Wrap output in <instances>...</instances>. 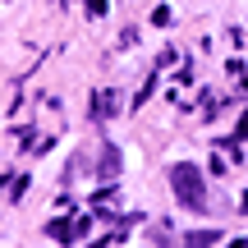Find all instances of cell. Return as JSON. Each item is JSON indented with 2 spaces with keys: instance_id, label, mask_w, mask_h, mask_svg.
<instances>
[{
  "instance_id": "cell-3",
  "label": "cell",
  "mask_w": 248,
  "mask_h": 248,
  "mask_svg": "<svg viewBox=\"0 0 248 248\" xmlns=\"http://www.w3.org/2000/svg\"><path fill=\"white\" fill-rule=\"evenodd\" d=\"M106 115H115V97H110V92H101V97L92 101V120H106Z\"/></svg>"
},
{
  "instance_id": "cell-4",
  "label": "cell",
  "mask_w": 248,
  "mask_h": 248,
  "mask_svg": "<svg viewBox=\"0 0 248 248\" xmlns=\"http://www.w3.org/2000/svg\"><path fill=\"white\" fill-rule=\"evenodd\" d=\"M216 239H221V230H193L188 234V244H216Z\"/></svg>"
},
{
  "instance_id": "cell-1",
  "label": "cell",
  "mask_w": 248,
  "mask_h": 248,
  "mask_svg": "<svg viewBox=\"0 0 248 248\" xmlns=\"http://www.w3.org/2000/svg\"><path fill=\"white\" fill-rule=\"evenodd\" d=\"M170 193L188 207V212H207V179L193 161H175L170 166Z\"/></svg>"
},
{
  "instance_id": "cell-5",
  "label": "cell",
  "mask_w": 248,
  "mask_h": 248,
  "mask_svg": "<svg viewBox=\"0 0 248 248\" xmlns=\"http://www.w3.org/2000/svg\"><path fill=\"white\" fill-rule=\"evenodd\" d=\"M244 133H248V120H244V124H239V138H244Z\"/></svg>"
},
{
  "instance_id": "cell-2",
  "label": "cell",
  "mask_w": 248,
  "mask_h": 248,
  "mask_svg": "<svg viewBox=\"0 0 248 248\" xmlns=\"http://www.w3.org/2000/svg\"><path fill=\"white\" fill-rule=\"evenodd\" d=\"M115 175H120V152L106 142V147H101V179H115Z\"/></svg>"
}]
</instances>
